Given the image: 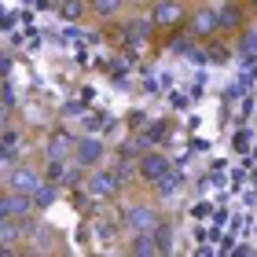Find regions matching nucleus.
<instances>
[{"label":"nucleus","instance_id":"obj_6","mask_svg":"<svg viewBox=\"0 0 257 257\" xmlns=\"http://www.w3.org/2000/svg\"><path fill=\"white\" fill-rule=\"evenodd\" d=\"M88 191L96 195V198H114L121 191V180H118V173H88Z\"/></svg>","mask_w":257,"mask_h":257},{"label":"nucleus","instance_id":"obj_22","mask_svg":"<svg viewBox=\"0 0 257 257\" xmlns=\"http://www.w3.org/2000/svg\"><path fill=\"white\" fill-rule=\"evenodd\" d=\"M253 4H257V0H253Z\"/></svg>","mask_w":257,"mask_h":257},{"label":"nucleus","instance_id":"obj_11","mask_svg":"<svg viewBox=\"0 0 257 257\" xmlns=\"http://www.w3.org/2000/svg\"><path fill=\"white\" fill-rule=\"evenodd\" d=\"M133 253H140V257H158L155 231H136V235H133Z\"/></svg>","mask_w":257,"mask_h":257},{"label":"nucleus","instance_id":"obj_17","mask_svg":"<svg viewBox=\"0 0 257 257\" xmlns=\"http://www.w3.org/2000/svg\"><path fill=\"white\" fill-rule=\"evenodd\" d=\"M85 0H63V4H59V11H63V19H70V22H77L81 15H85Z\"/></svg>","mask_w":257,"mask_h":257},{"label":"nucleus","instance_id":"obj_3","mask_svg":"<svg viewBox=\"0 0 257 257\" xmlns=\"http://www.w3.org/2000/svg\"><path fill=\"white\" fill-rule=\"evenodd\" d=\"M136 169H140V177H144L147 184H158V180L173 169V162H169L166 155H158V151H147V155L140 158V166H136Z\"/></svg>","mask_w":257,"mask_h":257},{"label":"nucleus","instance_id":"obj_4","mask_svg":"<svg viewBox=\"0 0 257 257\" xmlns=\"http://www.w3.org/2000/svg\"><path fill=\"white\" fill-rule=\"evenodd\" d=\"M74 158H77V166L81 169H92V166H99L103 162V144L96 136H85V140H77L74 144Z\"/></svg>","mask_w":257,"mask_h":257},{"label":"nucleus","instance_id":"obj_13","mask_svg":"<svg viewBox=\"0 0 257 257\" xmlns=\"http://www.w3.org/2000/svg\"><path fill=\"white\" fill-rule=\"evenodd\" d=\"M151 26H155V22H147V19H136V22H128V26H125V41H128V44H140V41H147V37H151Z\"/></svg>","mask_w":257,"mask_h":257},{"label":"nucleus","instance_id":"obj_1","mask_svg":"<svg viewBox=\"0 0 257 257\" xmlns=\"http://www.w3.org/2000/svg\"><path fill=\"white\" fill-rule=\"evenodd\" d=\"M184 19H188V11H184V4H177V0H158L155 11H151V22H155L158 30H177Z\"/></svg>","mask_w":257,"mask_h":257},{"label":"nucleus","instance_id":"obj_16","mask_svg":"<svg viewBox=\"0 0 257 257\" xmlns=\"http://www.w3.org/2000/svg\"><path fill=\"white\" fill-rule=\"evenodd\" d=\"M66 162H52L48 158V169H44V180H48V184H66Z\"/></svg>","mask_w":257,"mask_h":257},{"label":"nucleus","instance_id":"obj_5","mask_svg":"<svg viewBox=\"0 0 257 257\" xmlns=\"http://www.w3.org/2000/svg\"><path fill=\"white\" fill-rule=\"evenodd\" d=\"M33 195L30 191H8L0 195V213H15V217H30L33 213Z\"/></svg>","mask_w":257,"mask_h":257},{"label":"nucleus","instance_id":"obj_9","mask_svg":"<svg viewBox=\"0 0 257 257\" xmlns=\"http://www.w3.org/2000/svg\"><path fill=\"white\" fill-rule=\"evenodd\" d=\"M191 37H209V33H217V11L213 8H198L191 15Z\"/></svg>","mask_w":257,"mask_h":257},{"label":"nucleus","instance_id":"obj_21","mask_svg":"<svg viewBox=\"0 0 257 257\" xmlns=\"http://www.w3.org/2000/svg\"><path fill=\"white\" fill-rule=\"evenodd\" d=\"M209 59H213V63H224V59H228V48H224V44H213V48H209Z\"/></svg>","mask_w":257,"mask_h":257},{"label":"nucleus","instance_id":"obj_15","mask_svg":"<svg viewBox=\"0 0 257 257\" xmlns=\"http://www.w3.org/2000/svg\"><path fill=\"white\" fill-rule=\"evenodd\" d=\"M155 242H158V253H169V250H173V228L166 224V220H158V228H155Z\"/></svg>","mask_w":257,"mask_h":257},{"label":"nucleus","instance_id":"obj_20","mask_svg":"<svg viewBox=\"0 0 257 257\" xmlns=\"http://www.w3.org/2000/svg\"><path fill=\"white\" fill-rule=\"evenodd\" d=\"M242 52H246V55L257 52V33H242Z\"/></svg>","mask_w":257,"mask_h":257},{"label":"nucleus","instance_id":"obj_10","mask_svg":"<svg viewBox=\"0 0 257 257\" xmlns=\"http://www.w3.org/2000/svg\"><path fill=\"white\" fill-rule=\"evenodd\" d=\"M239 26H242V11L235 4L217 8V30H239Z\"/></svg>","mask_w":257,"mask_h":257},{"label":"nucleus","instance_id":"obj_19","mask_svg":"<svg viewBox=\"0 0 257 257\" xmlns=\"http://www.w3.org/2000/svg\"><path fill=\"white\" fill-rule=\"evenodd\" d=\"M8 118H11V99L4 96V99H0V133L8 128Z\"/></svg>","mask_w":257,"mask_h":257},{"label":"nucleus","instance_id":"obj_18","mask_svg":"<svg viewBox=\"0 0 257 257\" xmlns=\"http://www.w3.org/2000/svg\"><path fill=\"white\" fill-rule=\"evenodd\" d=\"M19 151V133H4L0 136V158H15Z\"/></svg>","mask_w":257,"mask_h":257},{"label":"nucleus","instance_id":"obj_14","mask_svg":"<svg viewBox=\"0 0 257 257\" xmlns=\"http://www.w3.org/2000/svg\"><path fill=\"white\" fill-rule=\"evenodd\" d=\"M118 8H121V0H88V11H92V15H99V19L118 15Z\"/></svg>","mask_w":257,"mask_h":257},{"label":"nucleus","instance_id":"obj_12","mask_svg":"<svg viewBox=\"0 0 257 257\" xmlns=\"http://www.w3.org/2000/svg\"><path fill=\"white\" fill-rule=\"evenodd\" d=\"M55 198H59V184H48V180H41L37 188H33V206H37V209L52 206Z\"/></svg>","mask_w":257,"mask_h":257},{"label":"nucleus","instance_id":"obj_7","mask_svg":"<svg viewBox=\"0 0 257 257\" xmlns=\"http://www.w3.org/2000/svg\"><path fill=\"white\" fill-rule=\"evenodd\" d=\"M44 180V173H37L33 166H15L8 173V184H11V191H30L33 195V188Z\"/></svg>","mask_w":257,"mask_h":257},{"label":"nucleus","instance_id":"obj_8","mask_svg":"<svg viewBox=\"0 0 257 257\" xmlns=\"http://www.w3.org/2000/svg\"><path fill=\"white\" fill-rule=\"evenodd\" d=\"M74 144H77V140L59 128V133H52V136H48V147H44V151H48V158H52V162H70V155H74Z\"/></svg>","mask_w":257,"mask_h":257},{"label":"nucleus","instance_id":"obj_2","mask_svg":"<svg viewBox=\"0 0 257 257\" xmlns=\"http://www.w3.org/2000/svg\"><path fill=\"white\" fill-rule=\"evenodd\" d=\"M158 209L155 206H147V202H140V206H128L125 209V224L133 228V231H155L158 228Z\"/></svg>","mask_w":257,"mask_h":257}]
</instances>
